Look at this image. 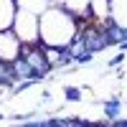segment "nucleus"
<instances>
[{"label":"nucleus","instance_id":"1","mask_svg":"<svg viewBox=\"0 0 127 127\" xmlns=\"http://www.w3.org/2000/svg\"><path fill=\"white\" fill-rule=\"evenodd\" d=\"M38 23H41V46L69 48V43L79 36V18L59 3L51 5L38 18Z\"/></svg>","mask_w":127,"mask_h":127},{"label":"nucleus","instance_id":"2","mask_svg":"<svg viewBox=\"0 0 127 127\" xmlns=\"http://www.w3.org/2000/svg\"><path fill=\"white\" fill-rule=\"evenodd\" d=\"M41 15H33L28 10H18V15L13 20V33L23 41V46H33L41 43V23H38Z\"/></svg>","mask_w":127,"mask_h":127},{"label":"nucleus","instance_id":"3","mask_svg":"<svg viewBox=\"0 0 127 127\" xmlns=\"http://www.w3.org/2000/svg\"><path fill=\"white\" fill-rule=\"evenodd\" d=\"M20 54H23V41H20L13 28L10 31H0V61L3 64H13L20 59Z\"/></svg>","mask_w":127,"mask_h":127},{"label":"nucleus","instance_id":"4","mask_svg":"<svg viewBox=\"0 0 127 127\" xmlns=\"http://www.w3.org/2000/svg\"><path fill=\"white\" fill-rule=\"evenodd\" d=\"M15 15H18V3L15 0H0V31L13 28Z\"/></svg>","mask_w":127,"mask_h":127},{"label":"nucleus","instance_id":"5","mask_svg":"<svg viewBox=\"0 0 127 127\" xmlns=\"http://www.w3.org/2000/svg\"><path fill=\"white\" fill-rule=\"evenodd\" d=\"M102 112H104V120L107 122H114L122 117V97L120 94H112L102 102Z\"/></svg>","mask_w":127,"mask_h":127},{"label":"nucleus","instance_id":"6","mask_svg":"<svg viewBox=\"0 0 127 127\" xmlns=\"http://www.w3.org/2000/svg\"><path fill=\"white\" fill-rule=\"evenodd\" d=\"M15 3H18V10H28L33 15H43L56 0H15Z\"/></svg>","mask_w":127,"mask_h":127},{"label":"nucleus","instance_id":"7","mask_svg":"<svg viewBox=\"0 0 127 127\" xmlns=\"http://www.w3.org/2000/svg\"><path fill=\"white\" fill-rule=\"evenodd\" d=\"M64 99H66V102H81L84 99V89L69 84V87H64Z\"/></svg>","mask_w":127,"mask_h":127},{"label":"nucleus","instance_id":"8","mask_svg":"<svg viewBox=\"0 0 127 127\" xmlns=\"http://www.w3.org/2000/svg\"><path fill=\"white\" fill-rule=\"evenodd\" d=\"M125 56H127L125 51H117V54H114V56L109 59V64H107V66H109V69H120L122 64H125Z\"/></svg>","mask_w":127,"mask_h":127}]
</instances>
